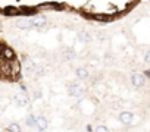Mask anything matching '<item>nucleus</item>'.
Returning a JSON list of instances; mask_svg holds the SVG:
<instances>
[{"mask_svg":"<svg viewBox=\"0 0 150 132\" xmlns=\"http://www.w3.org/2000/svg\"><path fill=\"white\" fill-rule=\"evenodd\" d=\"M77 38H78V41H81V43H90V41H91V35H90L87 31L78 32V34H77Z\"/></svg>","mask_w":150,"mask_h":132,"instance_id":"9b49d317","label":"nucleus"},{"mask_svg":"<svg viewBox=\"0 0 150 132\" xmlns=\"http://www.w3.org/2000/svg\"><path fill=\"white\" fill-rule=\"evenodd\" d=\"M49 128V122L44 116H37V122H35V129L37 131H47Z\"/></svg>","mask_w":150,"mask_h":132,"instance_id":"39448f33","label":"nucleus"},{"mask_svg":"<svg viewBox=\"0 0 150 132\" xmlns=\"http://www.w3.org/2000/svg\"><path fill=\"white\" fill-rule=\"evenodd\" d=\"M12 101L16 107H28L30 106V98L25 94H15L12 97Z\"/></svg>","mask_w":150,"mask_h":132,"instance_id":"f03ea898","label":"nucleus"},{"mask_svg":"<svg viewBox=\"0 0 150 132\" xmlns=\"http://www.w3.org/2000/svg\"><path fill=\"white\" fill-rule=\"evenodd\" d=\"M8 129H9V132H21V125L18 122H13L8 126Z\"/></svg>","mask_w":150,"mask_h":132,"instance_id":"4468645a","label":"nucleus"},{"mask_svg":"<svg viewBox=\"0 0 150 132\" xmlns=\"http://www.w3.org/2000/svg\"><path fill=\"white\" fill-rule=\"evenodd\" d=\"M88 71H87V68H77L75 69V77H77L78 79H81V81H86V79H88Z\"/></svg>","mask_w":150,"mask_h":132,"instance_id":"6e6552de","label":"nucleus"},{"mask_svg":"<svg viewBox=\"0 0 150 132\" xmlns=\"http://www.w3.org/2000/svg\"><path fill=\"white\" fill-rule=\"evenodd\" d=\"M16 27L21 29H30L33 28V24H31V19H19L16 22Z\"/></svg>","mask_w":150,"mask_h":132,"instance_id":"9d476101","label":"nucleus"},{"mask_svg":"<svg viewBox=\"0 0 150 132\" xmlns=\"http://www.w3.org/2000/svg\"><path fill=\"white\" fill-rule=\"evenodd\" d=\"M0 53H2V57H3L5 60L15 59V51H13L12 48H9V47H3V50L0 51Z\"/></svg>","mask_w":150,"mask_h":132,"instance_id":"1a4fd4ad","label":"nucleus"},{"mask_svg":"<svg viewBox=\"0 0 150 132\" xmlns=\"http://www.w3.org/2000/svg\"><path fill=\"white\" fill-rule=\"evenodd\" d=\"M118 119H119V122H121L122 125H125V126H129V125L134 123V114H132L131 112H128V110L121 112L119 116H118Z\"/></svg>","mask_w":150,"mask_h":132,"instance_id":"7ed1b4c3","label":"nucleus"},{"mask_svg":"<svg viewBox=\"0 0 150 132\" xmlns=\"http://www.w3.org/2000/svg\"><path fill=\"white\" fill-rule=\"evenodd\" d=\"M94 132H110V131H109L108 126H105V125H99V126H96Z\"/></svg>","mask_w":150,"mask_h":132,"instance_id":"dca6fc26","label":"nucleus"},{"mask_svg":"<svg viewBox=\"0 0 150 132\" xmlns=\"http://www.w3.org/2000/svg\"><path fill=\"white\" fill-rule=\"evenodd\" d=\"M2 98H3V97H2V94H0V103H2Z\"/></svg>","mask_w":150,"mask_h":132,"instance_id":"aec40b11","label":"nucleus"},{"mask_svg":"<svg viewBox=\"0 0 150 132\" xmlns=\"http://www.w3.org/2000/svg\"><path fill=\"white\" fill-rule=\"evenodd\" d=\"M0 113H2V109H0Z\"/></svg>","mask_w":150,"mask_h":132,"instance_id":"4be33fe9","label":"nucleus"},{"mask_svg":"<svg viewBox=\"0 0 150 132\" xmlns=\"http://www.w3.org/2000/svg\"><path fill=\"white\" fill-rule=\"evenodd\" d=\"M19 90H21L22 93H27V85H24V84H21V85H19Z\"/></svg>","mask_w":150,"mask_h":132,"instance_id":"6ab92c4d","label":"nucleus"},{"mask_svg":"<svg viewBox=\"0 0 150 132\" xmlns=\"http://www.w3.org/2000/svg\"><path fill=\"white\" fill-rule=\"evenodd\" d=\"M25 122H27V126H30V128H35V122H37V116H34V113H30V114L27 116V119H25Z\"/></svg>","mask_w":150,"mask_h":132,"instance_id":"f8f14e48","label":"nucleus"},{"mask_svg":"<svg viewBox=\"0 0 150 132\" xmlns=\"http://www.w3.org/2000/svg\"><path fill=\"white\" fill-rule=\"evenodd\" d=\"M144 60H146V63H150V50L146 53V56H144Z\"/></svg>","mask_w":150,"mask_h":132,"instance_id":"a211bd4d","label":"nucleus"},{"mask_svg":"<svg viewBox=\"0 0 150 132\" xmlns=\"http://www.w3.org/2000/svg\"><path fill=\"white\" fill-rule=\"evenodd\" d=\"M35 132H46V131H35Z\"/></svg>","mask_w":150,"mask_h":132,"instance_id":"412c9836","label":"nucleus"},{"mask_svg":"<svg viewBox=\"0 0 150 132\" xmlns=\"http://www.w3.org/2000/svg\"><path fill=\"white\" fill-rule=\"evenodd\" d=\"M35 69H37V65H35L33 60L28 59V60L24 63V71H25L27 75H34V74H35Z\"/></svg>","mask_w":150,"mask_h":132,"instance_id":"423d86ee","label":"nucleus"},{"mask_svg":"<svg viewBox=\"0 0 150 132\" xmlns=\"http://www.w3.org/2000/svg\"><path fill=\"white\" fill-rule=\"evenodd\" d=\"M34 98H35V100L41 98V91H34Z\"/></svg>","mask_w":150,"mask_h":132,"instance_id":"f3484780","label":"nucleus"},{"mask_svg":"<svg viewBox=\"0 0 150 132\" xmlns=\"http://www.w3.org/2000/svg\"><path fill=\"white\" fill-rule=\"evenodd\" d=\"M31 24L35 28H41L47 24V18L46 16H34V18H31Z\"/></svg>","mask_w":150,"mask_h":132,"instance_id":"0eeeda50","label":"nucleus"},{"mask_svg":"<svg viewBox=\"0 0 150 132\" xmlns=\"http://www.w3.org/2000/svg\"><path fill=\"white\" fill-rule=\"evenodd\" d=\"M146 79H144V75L143 74H132L131 75V84L134 88H141L144 85Z\"/></svg>","mask_w":150,"mask_h":132,"instance_id":"20e7f679","label":"nucleus"},{"mask_svg":"<svg viewBox=\"0 0 150 132\" xmlns=\"http://www.w3.org/2000/svg\"><path fill=\"white\" fill-rule=\"evenodd\" d=\"M75 56H77V53H75V50H74V48H68V50L65 51V59H69V60H72Z\"/></svg>","mask_w":150,"mask_h":132,"instance_id":"2eb2a0df","label":"nucleus"},{"mask_svg":"<svg viewBox=\"0 0 150 132\" xmlns=\"http://www.w3.org/2000/svg\"><path fill=\"white\" fill-rule=\"evenodd\" d=\"M8 16L9 15H12V16H16L18 13H19V9L18 8H13V6H8V8H5V11H3Z\"/></svg>","mask_w":150,"mask_h":132,"instance_id":"ddd939ff","label":"nucleus"},{"mask_svg":"<svg viewBox=\"0 0 150 132\" xmlns=\"http://www.w3.org/2000/svg\"><path fill=\"white\" fill-rule=\"evenodd\" d=\"M68 93L71 97H75V98H81L84 95V88L80 85V84H71L69 88H68Z\"/></svg>","mask_w":150,"mask_h":132,"instance_id":"f257e3e1","label":"nucleus"}]
</instances>
